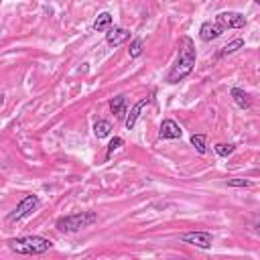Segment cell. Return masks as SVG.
<instances>
[{"instance_id":"cell-1","label":"cell","mask_w":260,"mask_h":260,"mask_svg":"<svg viewBox=\"0 0 260 260\" xmlns=\"http://www.w3.org/2000/svg\"><path fill=\"white\" fill-rule=\"evenodd\" d=\"M195 61H197V53H195V43L189 37H181L179 41V57L175 65L171 67V71L167 75V84H179L183 82L191 71L195 69Z\"/></svg>"},{"instance_id":"cell-2","label":"cell","mask_w":260,"mask_h":260,"mask_svg":"<svg viewBox=\"0 0 260 260\" xmlns=\"http://www.w3.org/2000/svg\"><path fill=\"white\" fill-rule=\"evenodd\" d=\"M8 248L15 254H22V256H39L45 254L47 250L53 248V242L49 238H43V236H22V238H10Z\"/></svg>"},{"instance_id":"cell-3","label":"cell","mask_w":260,"mask_h":260,"mask_svg":"<svg viewBox=\"0 0 260 260\" xmlns=\"http://www.w3.org/2000/svg\"><path fill=\"white\" fill-rule=\"evenodd\" d=\"M98 222V213L96 211H80V213H71V216H63L55 222V228L59 232L71 234V232H80L84 228H89L92 224Z\"/></svg>"},{"instance_id":"cell-4","label":"cell","mask_w":260,"mask_h":260,"mask_svg":"<svg viewBox=\"0 0 260 260\" xmlns=\"http://www.w3.org/2000/svg\"><path fill=\"white\" fill-rule=\"evenodd\" d=\"M39 206H41V199L37 197V195H27V197H22L20 199V203L18 206L8 213V222H18V220H22V218H27V216H31L35 209H39Z\"/></svg>"},{"instance_id":"cell-5","label":"cell","mask_w":260,"mask_h":260,"mask_svg":"<svg viewBox=\"0 0 260 260\" xmlns=\"http://www.w3.org/2000/svg\"><path fill=\"white\" fill-rule=\"evenodd\" d=\"M216 25L224 33L228 29H244L246 27V17L242 13H232V10H228V13H220L216 17Z\"/></svg>"},{"instance_id":"cell-6","label":"cell","mask_w":260,"mask_h":260,"mask_svg":"<svg viewBox=\"0 0 260 260\" xmlns=\"http://www.w3.org/2000/svg\"><path fill=\"white\" fill-rule=\"evenodd\" d=\"M179 240L185 242V244L195 246V248H203V250H208V248H211V244H213V236L209 232H187V234L181 236Z\"/></svg>"},{"instance_id":"cell-7","label":"cell","mask_w":260,"mask_h":260,"mask_svg":"<svg viewBox=\"0 0 260 260\" xmlns=\"http://www.w3.org/2000/svg\"><path fill=\"white\" fill-rule=\"evenodd\" d=\"M181 134H183V130H181V126L175 120L165 118L161 122V128H159V137L161 139H165V140H177V139H181Z\"/></svg>"},{"instance_id":"cell-8","label":"cell","mask_w":260,"mask_h":260,"mask_svg":"<svg viewBox=\"0 0 260 260\" xmlns=\"http://www.w3.org/2000/svg\"><path fill=\"white\" fill-rule=\"evenodd\" d=\"M153 102V96H149V98H142V100H139L137 104L132 106V110H130V114H126V118H124V124H126V128L128 130H132L134 126H137V122H139V118H140V112L149 106Z\"/></svg>"},{"instance_id":"cell-9","label":"cell","mask_w":260,"mask_h":260,"mask_svg":"<svg viewBox=\"0 0 260 260\" xmlns=\"http://www.w3.org/2000/svg\"><path fill=\"white\" fill-rule=\"evenodd\" d=\"M130 39V31L128 29H122V27H114V29H108L106 33V43L110 47H120Z\"/></svg>"},{"instance_id":"cell-10","label":"cell","mask_w":260,"mask_h":260,"mask_svg":"<svg viewBox=\"0 0 260 260\" xmlns=\"http://www.w3.org/2000/svg\"><path fill=\"white\" fill-rule=\"evenodd\" d=\"M224 35V31L216 25V22H203L201 29H199V37L201 41H216L218 37Z\"/></svg>"},{"instance_id":"cell-11","label":"cell","mask_w":260,"mask_h":260,"mask_svg":"<svg viewBox=\"0 0 260 260\" xmlns=\"http://www.w3.org/2000/svg\"><path fill=\"white\" fill-rule=\"evenodd\" d=\"M110 110H112V114H114L118 120H124L128 114V110H126V96H116V98H112L110 100Z\"/></svg>"},{"instance_id":"cell-12","label":"cell","mask_w":260,"mask_h":260,"mask_svg":"<svg viewBox=\"0 0 260 260\" xmlns=\"http://www.w3.org/2000/svg\"><path fill=\"white\" fill-rule=\"evenodd\" d=\"M230 96H232V100H234V104L238 106V108H242V110H248V108L252 106L250 96H248L244 89H240V87H232V89H230Z\"/></svg>"},{"instance_id":"cell-13","label":"cell","mask_w":260,"mask_h":260,"mask_svg":"<svg viewBox=\"0 0 260 260\" xmlns=\"http://www.w3.org/2000/svg\"><path fill=\"white\" fill-rule=\"evenodd\" d=\"M94 31H98V33H104V31H108L110 27H112V15L110 13H102L96 20H94Z\"/></svg>"},{"instance_id":"cell-14","label":"cell","mask_w":260,"mask_h":260,"mask_svg":"<svg viewBox=\"0 0 260 260\" xmlns=\"http://www.w3.org/2000/svg\"><path fill=\"white\" fill-rule=\"evenodd\" d=\"M110 132H112V124H110L108 120L100 118V120L94 124V134H96L98 139H106V137H110Z\"/></svg>"},{"instance_id":"cell-15","label":"cell","mask_w":260,"mask_h":260,"mask_svg":"<svg viewBox=\"0 0 260 260\" xmlns=\"http://www.w3.org/2000/svg\"><path fill=\"white\" fill-rule=\"evenodd\" d=\"M242 47H244V39H234V41H230L228 45H224V47L220 49L218 57H225V55H232V53H236V51L242 49Z\"/></svg>"},{"instance_id":"cell-16","label":"cell","mask_w":260,"mask_h":260,"mask_svg":"<svg viewBox=\"0 0 260 260\" xmlns=\"http://www.w3.org/2000/svg\"><path fill=\"white\" fill-rule=\"evenodd\" d=\"M191 144L195 146V151L199 155H206L208 153V144H206V134H193L191 137Z\"/></svg>"},{"instance_id":"cell-17","label":"cell","mask_w":260,"mask_h":260,"mask_svg":"<svg viewBox=\"0 0 260 260\" xmlns=\"http://www.w3.org/2000/svg\"><path fill=\"white\" fill-rule=\"evenodd\" d=\"M142 51H144V43H142V39H134V41L130 43V49H128L130 59H137V57H140V55H142Z\"/></svg>"},{"instance_id":"cell-18","label":"cell","mask_w":260,"mask_h":260,"mask_svg":"<svg viewBox=\"0 0 260 260\" xmlns=\"http://www.w3.org/2000/svg\"><path fill=\"white\" fill-rule=\"evenodd\" d=\"M213 149H216V153H218L220 156H228V155H232V153L236 151V146H234V144H224V142H218L216 146H213Z\"/></svg>"},{"instance_id":"cell-19","label":"cell","mask_w":260,"mask_h":260,"mask_svg":"<svg viewBox=\"0 0 260 260\" xmlns=\"http://www.w3.org/2000/svg\"><path fill=\"white\" fill-rule=\"evenodd\" d=\"M122 144H124V140H122L120 137H114V139H112V140H110V144H108V153H106V159H110V156H112V153H114L116 149H120Z\"/></svg>"},{"instance_id":"cell-20","label":"cell","mask_w":260,"mask_h":260,"mask_svg":"<svg viewBox=\"0 0 260 260\" xmlns=\"http://www.w3.org/2000/svg\"><path fill=\"white\" fill-rule=\"evenodd\" d=\"M252 181L248 179H228V187H250Z\"/></svg>"},{"instance_id":"cell-21","label":"cell","mask_w":260,"mask_h":260,"mask_svg":"<svg viewBox=\"0 0 260 260\" xmlns=\"http://www.w3.org/2000/svg\"><path fill=\"white\" fill-rule=\"evenodd\" d=\"M2 100H4V96H2V94H0V106H2Z\"/></svg>"}]
</instances>
